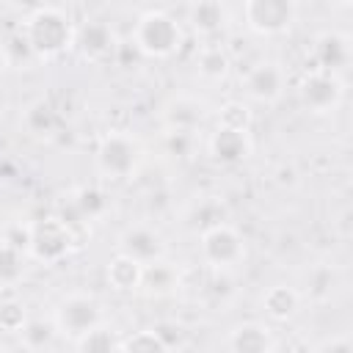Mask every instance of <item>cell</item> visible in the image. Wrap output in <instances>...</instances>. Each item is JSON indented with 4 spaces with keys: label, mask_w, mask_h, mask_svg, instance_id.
Returning a JSON list of instances; mask_svg holds the SVG:
<instances>
[{
    "label": "cell",
    "mask_w": 353,
    "mask_h": 353,
    "mask_svg": "<svg viewBox=\"0 0 353 353\" xmlns=\"http://www.w3.org/2000/svg\"><path fill=\"white\" fill-rule=\"evenodd\" d=\"M19 30L36 61H55L74 47V22L58 6H41L30 11Z\"/></svg>",
    "instance_id": "cell-1"
},
{
    "label": "cell",
    "mask_w": 353,
    "mask_h": 353,
    "mask_svg": "<svg viewBox=\"0 0 353 353\" xmlns=\"http://www.w3.org/2000/svg\"><path fill=\"white\" fill-rule=\"evenodd\" d=\"M182 39H185V33H182L179 22L163 8L143 11L132 28V47L143 58H152V61L171 58L182 47Z\"/></svg>",
    "instance_id": "cell-2"
},
{
    "label": "cell",
    "mask_w": 353,
    "mask_h": 353,
    "mask_svg": "<svg viewBox=\"0 0 353 353\" xmlns=\"http://www.w3.org/2000/svg\"><path fill=\"white\" fill-rule=\"evenodd\" d=\"M143 149L141 141L132 132L124 130H110L97 141L94 149V165L97 174L108 182H124L130 176H135L138 165H141Z\"/></svg>",
    "instance_id": "cell-3"
},
{
    "label": "cell",
    "mask_w": 353,
    "mask_h": 353,
    "mask_svg": "<svg viewBox=\"0 0 353 353\" xmlns=\"http://www.w3.org/2000/svg\"><path fill=\"white\" fill-rule=\"evenodd\" d=\"M77 248H80V237H77V226L72 221H66L61 215H47V218L33 221L30 245H28V256L33 262L58 265Z\"/></svg>",
    "instance_id": "cell-4"
},
{
    "label": "cell",
    "mask_w": 353,
    "mask_h": 353,
    "mask_svg": "<svg viewBox=\"0 0 353 353\" xmlns=\"http://www.w3.org/2000/svg\"><path fill=\"white\" fill-rule=\"evenodd\" d=\"M52 320L58 325V334L66 339H77L85 331L105 323V306L94 292H69L55 303Z\"/></svg>",
    "instance_id": "cell-5"
},
{
    "label": "cell",
    "mask_w": 353,
    "mask_h": 353,
    "mask_svg": "<svg viewBox=\"0 0 353 353\" xmlns=\"http://www.w3.org/2000/svg\"><path fill=\"white\" fill-rule=\"evenodd\" d=\"M199 251L212 270H237L245 262V240L232 223H215L199 232Z\"/></svg>",
    "instance_id": "cell-6"
},
{
    "label": "cell",
    "mask_w": 353,
    "mask_h": 353,
    "mask_svg": "<svg viewBox=\"0 0 353 353\" xmlns=\"http://www.w3.org/2000/svg\"><path fill=\"white\" fill-rule=\"evenodd\" d=\"M298 99L314 116L336 113L345 102V80H342V74L312 69L298 83Z\"/></svg>",
    "instance_id": "cell-7"
},
{
    "label": "cell",
    "mask_w": 353,
    "mask_h": 353,
    "mask_svg": "<svg viewBox=\"0 0 353 353\" xmlns=\"http://www.w3.org/2000/svg\"><path fill=\"white\" fill-rule=\"evenodd\" d=\"M243 17L251 33L273 39V36H284L295 25L298 6L295 0H245Z\"/></svg>",
    "instance_id": "cell-8"
},
{
    "label": "cell",
    "mask_w": 353,
    "mask_h": 353,
    "mask_svg": "<svg viewBox=\"0 0 353 353\" xmlns=\"http://www.w3.org/2000/svg\"><path fill=\"white\" fill-rule=\"evenodd\" d=\"M243 94L256 105H276L287 91V72L279 61H256L240 80Z\"/></svg>",
    "instance_id": "cell-9"
},
{
    "label": "cell",
    "mask_w": 353,
    "mask_h": 353,
    "mask_svg": "<svg viewBox=\"0 0 353 353\" xmlns=\"http://www.w3.org/2000/svg\"><path fill=\"white\" fill-rule=\"evenodd\" d=\"M116 248H119V254L132 256L141 265H149L154 259H163L168 245H165V237L154 226H149V223H132V226L121 229V234L116 240Z\"/></svg>",
    "instance_id": "cell-10"
},
{
    "label": "cell",
    "mask_w": 353,
    "mask_h": 353,
    "mask_svg": "<svg viewBox=\"0 0 353 353\" xmlns=\"http://www.w3.org/2000/svg\"><path fill=\"white\" fill-rule=\"evenodd\" d=\"M210 110L207 102L190 94H174L163 102L160 108V121L165 130H179V132H199L207 121Z\"/></svg>",
    "instance_id": "cell-11"
},
{
    "label": "cell",
    "mask_w": 353,
    "mask_h": 353,
    "mask_svg": "<svg viewBox=\"0 0 353 353\" xmlns=\"http://www.w3.org/2000/svg\"><path fill=\"white\" fill-rule=\"evenodd\" d=\"M116 47H119V39L105 19H85L83 25L74 28V50L88 63L108 61L116 52Z\"/></svg>",
    "instance_id": "cell-12"
},
{
    "label": "cell",
    "mask_w": 353,
    "mask_h": 353,
    "mask_svg": "<svg viewBox=\"0 0 353 353\" xmlns=\"http://www.w3.org/2000/svg\"><path fill=\"white\" fill-rule=\"evenodd\" d=\"M207 152H210V160L218 165H240L254 152L251 130H232L218 124L207 141Z\"/></svg>",
    "instance_id": "cell-13"
},
{
    "label": "cell",
    "mask_w": 353,
    "mask_h": 353,
    "mask_svg": "<svg viewBox=\"0 0 353 353\" xmlns=\"http://www.w3.org/2000/svg\"><path fill=\"white\" fill-rule=\"evenodd\" d=\"M312 58H314V69L342 74L350 66V58H353L350 36L347 33H339V30H323L314 39Z\"/></svg>",
    "instance_id": "cell-14"
},
{
    "label": "cell",
    "mask_w": 353,
    "mask_h": 353,
    "mask_svg": "<svg viewBox=\"0 0 353 353\" xmlns=\"http://www.w3.org/2000/svg\"><path fill=\"white\" fill-rule=\"evenodd\" d=\"M342 287V273L334 262H314L301 276V298L312 303H328Z\"/></svg>",
    "instance_id": "cell-15"
},
{
    "label": "cell",
    "mask_w": 353,
    "mask_h": 353,
    "mask_svg": "<svg viewBox=\"0 0 353 353\" xmlns=\"http://www.w3.org/2000/svg\"><path fill=\"white\" fill-rule=\"evenodd\" d=\"M223 345L232 353H273V350H279V339L273 336L270 325L256 323V320L237 323L226 334V342Z\"/></svg>",
    "instance_id": "cell-16"
},
{
    "label": "cell",
    "mask_w": 353,
    "mask_h": 353,
    "mask_svg": "<svg viewBox=\"0 0 353 353\" xmlns=\"http://www.w3.org/2000/svg\"><path fill=\"white\" fill-rule=\"evenodd\" d=\"M188 25L196 36L212 39L226 30L229 25V8L223 0H193L188 8Z\"/></svg>",
    "instance_id": "cell-17"
},
{
    "label": "cell",
    "mask_w": 353,
    "mask_h": 353,
    "mask_svg": "<svg viewBox=\"0 0 353 353\" xmlns=\"http://www.w3.org/2000/svg\"><path fill=\"white\" fill-rule=\"evenodd\" d=\"M176 290H179V270H176V265H171L165 256L143 265L141 284H138L141 295H146V298H165V295H171Z\"/></svg>",
    "instance_id": "cell-18"
},
{
    "label": "cell",
    "mask_w": 353,
    "mask_h": 353,
    "mask_svg": "<svg viewBox=\"0 0 353 353\" xmlns=\"http://www.w3.org/2000/svg\"><path fill=\"white\" fill-rule=\"evenodd\" d=\"M22 130L36 141H52L61 130V116L50 99H33L22 110Z\"/></svg>",
    "instance_id": "cell-19"
},
{
    "label": "cell",
    "mask_w": 353,
    "mask_h": 353,
    "mask_svg": "<svg viewBox=\"0 0 353 353\" xmlns=\"http://www.w3.org/2000/svg\"><path fill=\"white\" fill-rule=\"evenodd\" d=\"M262 312L270 317V320H276V323H290L298 312H301V303H303V298H301V292H298V287H290V284H273V287H268L265 292H262Z\"/></svg>",
    "instance_id": "cell-20"
},
{
    "label": "cell",
    "mask_w": 353,
    "mask_h": 353,
    "mask_svg": "<svg viewBox=\"0 0 353 353\" xmlns=\"http://www.w3.org/2000/svg\"><path fill=\"white\" fill-rule=\"evenodd\" d=\"M141 270H143L141 262H135L132 256L116 254V256L108 262V268H105V279H108L110 290H116V292H121V295H132V292H138Z\"/></svg>",
    "instance_id": "cell-21"
},
{
    "label": "cell",
    "mask_w": 353,
    "mask_h": 353,
    "mask_svg": "<svg viewBox=\"0 0 353 353\" xmlns=\"http://www.w3.org/2000/svg\"><path fill=\"white\" fill-rule=\"evenodd\" d=\"M196 72L207 83H223L232 72V58L221 44H207L196 55Z\"/></svg>",
    "instance_id": "cell-22"
},
{
    "label": "cell",
    "mask_w": 353,
    "mask_h": 353,
    "mask_svg": "<svg viewBox=\"0 0 353 353\" xmlns=\"http://www.w3.org/2000/svg\"><path fill=\"white\" fill-rule=\"evenodd\" d=\"M58 325L55 320H44V317H28V323L19 328V342L25 350H50L58 339Z\"/></svg>",
    "instance_id": "cell-23"
},
{
    "label": "cell",
    "mask_w": 353,
    "mask_h": 353,
    "mask_svg": "<svg viewBox=\"0 0 353 353\" xmlns=\"http://www.w3.org/2000/svg\"><path fill=\"white\" fill-rule=\"evenodd\" d=\"M72 207H74L77 218H80L83 223H88V221H99V218H105L110 204H108V196H105L99 188H94V185H83V188H77V190L72 193Z\"/></svg>",
    "instance_id": "cell-24"
},
{
    "label": "cell",
    "mask_w": 353,
    "mask_h": 353,
    "mask_svg": "<svg viewBox=\"0 0 353 353\" xmlns=\"http://www.w3.org/2000/svg\"><path fill=\"white\" fill-rule=\"evenodd\" d=\"M28 254L0 237V290H11L25 279Z\"/></svg>",
    "instance_id": "cell-25"
},
{
    "label": "cell",
    "mask_w": 353,
    "mask_h": 353,
    "mask_svg": "<svg viewBox=\"0 0 353 353\" xmlns=\"http://www.w3.org/2000/svg\"><path fill=\"white\" fill-rule=\"evenodd\" d=\"M201 298L212 306V309H223L232 303L234 298V279L232 270H212L207 273V284L201 287Z\"/></svg>",
    "instance_id": "cell-26"
},
{
    "label": "cell",
    "mask_w": 353,
    "mask_h": 353,
    "mask_svg": "<svg viewBox=\"0 0 353 353\" xmlns=\"http://www.w3.org/2000/svg\"><path fill=\"white\" fill-rule=\"evenodd\" d=\"M119 339L113 328H108V323L85 331L83 336H77L72 345L80 350V353H110V350H119Z\"/></svg>",
    "instance_id": "cell-27"
},
{
    "label": "cell",
    "mask_w": 353,
    "mask_h": 353,
    "mask_svg": "<svg viewBox=\"0 0 353 353\" xmlns=\"http://www.w3.org/2000/svg\"><path fill=\"white\" fill-rule=\"evenodd\" d=\"M223 221H226V207H223V201H218V199H212V196L201 199V201L193 204V210H190V226L199 229V232H204L207 226L223 223Z\"/></svg>",
    "instance_id": "cell-28"
},
{
    "label": "cell",
    "mask_w": 353,
    "mask_h": 353,
    "mask_svg": "<svg viewBox=\"0 0 353 353\" xmlns=\"http://www.w3.org/2000/svg\"><path fill=\"white\" fill-rule=\"evenodd\" d=\"M218 124L221 127H232V130H251L254 113L243 99H229L218 110Z\"/></svg>",
    "instance_id": "cell-29"
},
{
    "label": "cell",
    "mask_w": 353,
    "mask_h": 353,
    "mask_svg": "<svg viewBox=\"0 0 353 353\" xmlns=\"http://www.w3.org/2000/svg\"><path fill=\"white\" fill-rule=\"evenodd\" d=\"M119 350L121 353H165V345L160 342L154 328H143V331H135L119 339Z\"/></svg>",
    "instance_id": "cell-30"
},
{
    "label": "cell",
    "mask_w": 353,
    "mask_h": 353,
    "mask_svg": "<svg viewBox=\"0 0 353 353\" xmlns=\"http://www.w3.org/2000/svg\"><path fill=\"white\" fill-rule=\"evenodd\" d=\"M0 47H3V55H6V63H8V66H19V63H30V61H36V55H33L30 44L25 41L22 30L8 33V36L0 41Z\"/></svg>",
    "instance_id": "cell-31"
},
{
    "label": "cell",
    "mask_w": 353,
    "mask_h": 353,
    "mask_svg": "<svg viewBox=\"0 0 353 353\" xmlns=\"http://www.w3.org/2000/svg\"><path fill=\"white\" fill-rule=\"evenodd\" d=\"M28 323V309L22 301H3L0 303V331L19 334V328Z\"/></svg>",
    "instance_id": "cell-32"
},
{
    "label": "cell",
    "mask_w": 353,
    "mask_h": 353,
    "mask_svg": "<svg viewBox=\"0 0 353 353\" xmlns=\"http://www.w3.org/2000/svg\"><path fill=\"white\" fill-rule=\"evenodd\" d=\"M152 328H154V334L160 336V342L165 345V350H179V347L188 345V331H185V325L176 323V320H160V323H154Z\"/></svg>",
    "instance_id": "cell-33"
},
{
    "label": "cell",
    "mask_w": 353,
    "mask_h": 353,
    "mask_svg": "<svg viewBox=\"0 0 353 353\" xmlns=\"http://www.w3.org/2000/svg\"><path fill=\"white\" fill-rule=\"evenodd\" d=\"M30 232H33V223H28V221H11L6 229H3V240L6 243H11L14 248H19V251H25L28 254V245H30Z\"/></svg>",
    "instance_id": "cell-34"
},
{
    "label": "cell",
    "mask_w": 353,
    "mask_h": 353,
    "mask_svg": "<svg viewBox=\"0 0 353 353\" xmlns=\"http://www.w3.org/2000/svg\"><path fill=\"white\" fill-rule=\"evenodd\" d=\"M193 141H196V132H179V130H165L163 135V143L171 154L176 157H188L193 152Z\"/></svg>",
    "instance_id": "cell-35"
},
{
    "label": "cell",
    "mask_w": 353,
    "mask_h": 353,
    "mask_svg": "<svg viewBox=\"0 0 353 353\" xmlns=\"http://www.w3.org/2000/svg\"><path fill=\"white\" fill-rule=\"evenodd\" d=\"M314 350H317V353H350V350H353V336H350L347 331H342V334H336V336H328V339L317 342Z\"/></svg>",
    "instance_id": "cell-36"
},
{
    "label": "cell",
    "mask_w": 353,
    "mask_h": 353,
    "mask_svg": "<svg viewBox=\"0 0 353 353\" xmlns=\"http://www.w3.org/2000/svg\"><path fill=\"white\" fill-rule=\"evenodd\" d=\"M6 66H8V63H6V55H3V47H0V72H3Z\"/></svg>",
    "instance_id": "cell-37"
},
{
    "label": "cell",
    "mask_w": 353,
    "mask_h": 353,
    "mask_svg": "<svg viewBox=\"0 0 353 353\" xmlns=\"http://www.w3.org/2000/svg\"><path fill=\"white\" fill-rule=\"evenodd\" d=\"M334 3H339V6H345V8H347V6L353 3V0H334Z\"/></svg>",
    "instance_id": "cell-38"
}]
</instances>
